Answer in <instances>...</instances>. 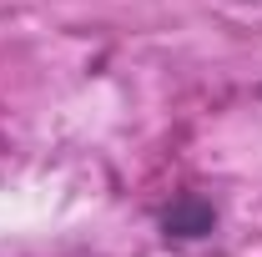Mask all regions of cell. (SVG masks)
<instances>
[{
	"mask_svg": "<svg viewBox=\"0 0 262 257\" xmlns=\"http://www.w3.org/2000/svg\"><path fill=\"white\" fill-rule=\"evenodd\" d=\"M212 222H217V217H212V207H207V202H196V197H182V202L166 212V232H171V237H207Z\"/></svg>",
	"mask_w": 262,
	"mask_h": 257,
	"instance_id": "cell-1",
	"label": "cell"
}]
</instances>
